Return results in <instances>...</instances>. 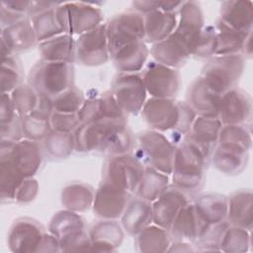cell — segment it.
<instances>
[{"instance_id": "50", "label": "cell", "mask_w": 253, "mask_h": 253, "mask_svg": "<svg viewBox=\"0 0 253 253\" xmlns=\"http://www.w3.org/2000/svg\"><path fill=\"white\" fill-rule=\"evenodd\" d=\"M1 126V140H7L11 142H16L24 138L22 120L17 118L11 123L0 125Z\"/></svg>"}, {"instance_id": "3", "label": "cell", "mask_w": 253, "mask_h": 253, "mask_svg": "<svg viewBox=\"0 0 253 253\" xmlns=\"http://www.w3.org/2000/svg\"><path fill=\"white\" fill-rule=\"evenodd\" d=\"M135 157L144 165L166 175L173 169L176 145L162 132L146 129L135 136Z\"/></svg>"}, {"instance_id": "48", "label": "cell", "mask_w": 253, "mask_h": 253, "mask_svg": "<svg viewBox=\"0 0 253 253\" xmlns=\"http://www.w3.org/2000/svg\"><path fill=\"white\" fill-rule=\"evenodd\" d=\"M80 124L94 122L101 118L100 115V102L99 98H91L85 100L82 107L77 113Z\"/></svg>"}, {"instance_id": "5", "label": "cell", "mask_w": 253, "mask_h": 253, "mask_svg": "<svg viewBox=\"0 0 253 253\" xmlns=\"http://www.w3.org/2000/svg\"><path fill=\"white\" fill-rule=\"evenodd\" d=\"M51 233L58 240L61 251L91 250L89 230L84 218L78 212L68 210L56 212L48 226Z\"/></svg>"}, {"instance_id": "16", "label": "cell", "mask_w": 253, "mask_h": 253, "mask_svg": "<svg viewBox=\"0 0 253 253\" xmlns=\"http://www.w3.org/2000/svg\"><path fill=\"white\" fill-rule=\"evenodd\" d=\"M131 195L127 192L101 181L93 202L94 213L102 219H118L122 217Z\"/></svg>"}, {"instance_id": "27", "label": "cell", "mask_w": 253, "mask_h": 253, "mask_svg": "<svg viewBox=\"0 0 253 253\" xmlns=\"http://www.w3.org/2000/svg\"><path fill=\"white\" fill-rule=\"evenodd\" d=\"M145 43H156L169 37L175 30L178 18L176 13L155 10L143 15Z\"/></svg>"}, {"instance_id": "33", "label": "cell", "mask_w": 253, "mask_h": 253, "mask_svg": "<svg viewBox=\"0 0 253 253\" xmlns=\"http://www.w3.org/2000/svg\"><path fill=\"white\" fill-rule=\"evenodd\" d=\"M135 236V245L139 252H165L171 244L168 230L156 224H149Z\"/></svg>"}, {"instance_id": "52", "label": "cell", "mask_w": 253, "mask_h": 253, "mask_svg": "<svg viewBox=\"0 0 253 253\" xmlns=\"http://www.w3.org/2000/svg\"><path fill=\"white\" fill-rule=\"evenodd\" d=\"M31 1L23 0H8L1 1V7L5 8L15 14L21 15L23 17H29Z\"/></svg>"}, {"instance_id": "9", "label": "cell", "mask_w": 253, "mask_h": 253, "mask_svg": "<svg viewBox=\"0 0 253 253\" xmlns=\"http://www.w3.org/2000/svg\"><path fill=\"white\" fill-rule=\"evenodd\" d=\"M106 32L111 57L125 45L144 41L143 15L134 10L116 15L106 24Z\"/></svg>"}, {"instance_id": "30", "label": "cell", "mask_w": 253, "mask_h": 253, "mask_svg": "<svg viewBox=\"0 0 253 253\" xmlns=\"http://www.w3.org/2000/svg\"><path fill=\"white\" fill-rule=\"evenodd\" d=\"M192 202L198 214L208 225L226 220L228 200L225 196L207 193L197 196Z\"/></svg>"}, {"instance_id": "28", "label": "cell", "mask_w": 253, "mask_h": 253, "mask_svg": "<svg viewBox=\"0 0 253 253\" xmlns=\"http://www.w3.org/2000/svg\"><path fill=\"white\" fill-rule=\"evenodd\" d=\"M252 192L239 190L234 192L228 200L226 220L232 226L252 229Z\"/></svg>"}, {"instance_id": "43", "label": "cell", "mask_w": 253, "mask_h": 253, "mask_svg": "<svg viewBox=\"0 0 253 253\" xmlns=\"http://www.w3.org/2000/svg\"><path fill=\"white\" fill-rule=\"evenodd\" d=\"M51 100L53 112L65 114H77L85 102L83 92L74 85Z\"/></svg>"}, {"instance_id": "17", "label": "cell", "mask_w": 253, "mask_h": 253, "mask_svg": "<svg viewBox=\"0 0 253 253\" xmlns=\"http://www.w3.org/2000/svg\"><path fill=\"white\" fill-rule=\"evenodd\" d=\"M141 115L150 129L172 131L179 119V103L174 99L150 98L146 100Z\"/></svg>"}, {"instance_id": "24", "label": "cell", "mask_w": 253, "mask_h": 253, "mask_svg": "<svg viewBox=\"0 0 253 253\" xmlns=\"http://www.w3.org/2000/svg\"><path fill=\"white\" fill-rule=\"evenodd\" d=\"M220 97V94L199 76L189 86L186 103L197 116H217Z\"/></svg>"}, {"instance_id": "25", "label": "cell", "mask_w": 253, "mask_h": 253, "mask_svg": "<svg viewBox=\"0 0 253 253\" xmlns=\"http://www.w3.org/2000/svg\"><path fill=\"white\" fill-rule=\"evenodd\" d=\"M92 251H115L123 242L124 230L116 219H103L89 230Z\"/></svg>"}, {"instance_id": "37", "label": "cell", "mask_w": 253, "mask_h": 253, "mask_svg": "<svg viewBox=\"0 0 253 253\" xmlns=\"http://www.w3.org/2000/svg\"><path fill=\"white\" fill-rule=\"evenodd\" d=\"M43 153L52 159H63L75 150L73 132H59L51 130L42 139Z\"/></svg>"}, {"instance_id": "45", "label": "cell", "mask_w": 253, "mask_h": 253, "mask_svg": "<svg viewBox=\"0 0 253 253\" xmlns=\"http://www.w3.org/2000/svg\"><path fill=\"white\" fill-rule=\"evenodd\" d=\"M216 30L213 26H204L199 39L194 46L192 55L197 58H211L214 55Z\"/></svg>"}, {"instance_id": "44", "label": "cell", "mask_w": 253, "mask_h": 253, "mask_svg": "<svg viewBox=\"0 0 253 253\" xmlns=\"http://www.w3.org/2000/svg\"><path fill=\"white\" fill-rule=\"evenodd\" d=\"M250 230L230 225L222 239L220 251L230 253L246 252L251 245Z\"/></svg>"}, {"instance_id": "54", "label": "cell", "mask_w": 253, "mask_h": 253, "mask_svg": "<svg viewBox=\"0 0 253 253\" xmlns=\"http://www.w3.org/2000/svg\"><path fill=\"white\" fill-rule=\"evenodd\" d=\"M59 4L60 2H54V1H31L29 17L32 18L42 12L56 8Z\"/></svg>"}, {"instance_id": "14", "label": "cell", "mask_w": 253, "mask_h": 253, "mask_svg": "<svg viewBox=\"0 0 253 253\" xmlns=\"http://www.w3.org/2000/svg\"><path fill=\"white\" fill-rule=\"evenodd\" d=\"M110 58L106 24L79 36L76 40L75 60L85 66H98Z\"/></svg>"}, {"instance_id": "42", "label": "cell", "mask_w": 253, "mask_h": 253, "mask_svg": "<svg viewBox=\"0 0 253 253\" xmlns=\"http://www.w3.org/2000/svg\"><path fill=\"white\" fill-rule=\"evenodd\" d=\"M229 226L227 220L209 225L194 242V246L201 251H220L222 239Z\"/></svg>"}, {"instance_id": "41", "label": "cell", "mask_w": 253, "mask_h": 253, "mask_svg": "<svg viewBox=\"0 0 253 253\" xmlns=\"http://www.w3.org/2000/svg\"><path fill=\"white\" fill-rule=\"evenodd\" d=\"M17 114L23 118L34 112L40 102V94L28 83L21 84L10 93Z\"/></svg>"}, {"instance_id": "47", "label": "cell", "mask_w": 253, "mask_h": 253, "mask_svg": "<svg viewBox=\"0 0 253 253\" xmlns=\"http://www.w3.org/2000/svg\"><path fill=\"white\" fill-rule=\"evenodd\" d=\"M99 102L101 118H126V114L121 108L111 90L104 92L99 97Z\"/></svg>"}, {"instance_id": "32", "label": "cell", "mask_w": 253, "mask_h": 253, "mask_svg": "<svg viewBox=\"0 0 253 253\" xmlns=\"http://www.w3.org/2000/svg\"><path fill=\"white\" fill-rule=\"evenodd\" d=\"M94 198V189L82 182L68 184L61 192V204L66 210L75 212H83L92 208Z\"/></svg>"}, {"instance_id": "7", "label": "cell", "mask_w": 253, "mask_h": 253, "mask_svg": "<svg viewBox=\"0 0 253 253\" xmlns=\"http://www.w3.org/2000/svg\"><path fill=\"white\" fill-rule=\"evenodd\" d=\"M55 13L64 33L71 36H81L103 22V13L94 3L60 2Z\"/></svg>"}, {"instance_id": "12", "label": "cell", "mask_w": 253, "mask_h": 253, "mask_svg": "<svg viewBox=\"0 0 253 253\" xmlns=\"http://www.w3.org/2000/svg\"><path fill=\"white\" fill-rule=\"evenodd\" d=\"M0 155L7 156L24 178H31L42 165L43 150L36 140L27 138L16 142L1 140Z\"/></svg>"}, {"instance_id": "4", "label": "cell", "mask_w": 253, "mask_h": 253, "mask_svg": "<svg viewBox=\"0 0 253 253\" xmlns=\"http://www.w3.org/2000/svg\"><path fill=\"white\" fill-rule=\"evenodd\" d=\"M74 66L71 62L41 60L31 69L28 84L40 95L53 99L73 86Z\"/></svg>"}, {"instance_id": "51", "label": "cell", "mask_w": 253, "mask_h": 253, "mask_svg": "<svg viewBox=\"0 0 253 253\" xmlns=\"http://www.w3.org/2000/svg\"><path fill=\"white\" fill-rule=\"evenodd\" d=\"M14 105L12 103L9 93H2L1 107H0V125L8 124L19 118ZM21 118V117H20Z\"/></svg>"}, {"instance_id": "22", "label": "cell", "mask_w": 253, "mask_h": 253, "mask_svg": "<svg viewBox=\"0 0 253 253\" xmlns=\"http://www.w3.org/2000/svg\"><path fill=\"white\" fill-rule=\"evenodd\" d=\"M253 6L250 1H224L220 5L216 29L241 33L252 32Z\"/></svg>"}, {"instance_id": "34", "label": "cell", "mask_w": 253, "mask_h": 253, "mask_svg": "<svg viewBox=\"0 0 253 253\" xmlns=\"http://www.w3.org/2000/svg\"><path fill=\"white\" fill-rule=\"evenodd\" d=\"M168 187V175L145 166L135 196L142 200L153 203Z\"/></svg>"}, {"instance_id": "38", "label": "cell", "mask_w": 253, "mask_h": 253, "mask_svg": "<svg viewBox=\"0 0 253 253\" xmlns=\"http://www.w3.org/2000/svg\"><path fill=\"white\" fill-rule=\"evenodd\" d=\"M50 116L41 110H35L31 114L21 118L24 138L31 140H42L52 129Z\"/></svg>"}, {"instance_id": "1", "label": "cell", "mask_w": 253, "mask_h": 253, "mask_svg": "<svg viewBox=\"0 0 253 253\" xmlns=\"http://www.w3.org/2000/svg\"><path fill=\"white\" fill-rule=\"evenodd\" d=\"M173 33L165 40L153 43L150 48L155 61L177 69L192 55L194 46L204 28V14L196 1H184Z\"/></svg>"}, {"instance_id": "11", "label": "cell", "mask_w": 253, "mask_h": 253, "mask_svg": "<svg viewBox=\"0 0 253 253\" xmlns=\"http://www.w3.org/2000/svg\"><path fill=\"white\" fill-rule=\"evenodd\" d=\"M111 92L126 115H137L146 102L147 92L138 73H118L112 82Z\"/></svg>"}, {"instance_id": "35", "label": "cell", "mask_w": 253, "mask_h": 253, "mask_svg": "<svg viewBox=\"0 0 253 253\" xmlns=\"http://www.w3.org/2000/svg\"><path fill=\"white\" fill-rule=\"evenodd\" d=\"M24 179L26 178L17 170L9 158L0 155V191L2 203L15 201L17 192Z\"/></svg>"}, {"instance_id": "10", "label": "cell", "mask_w": 253, "mask_h": 253, "mask_svg": "<svg viewBox=\"0 0 253 253\" xmlns=\"http://www.w3.org/2000/svg\"><path fill=\"white\" fill-rule=\"evenodd\" d=\"M251 145L247 140L220 136L210 161L223 174L238 175L246 168Z\"/></svg>"}, {"instance_id": "31", "label": "cell", "mask_w": 253, "mask_h": 253, "mask_svg": "<svg viewBox=\"0 0 253 253\" xmlns=\"http://www.w3.org/2000/svg\"><path fill=\"white\" fill-rule=\"evenodd\" d=\"M149 49L144 41L131 42L111 56L116 68L124 73H136L145 66Z\"/></svg>"}, {"instance_id": "40", "label": "cell", "mask_w": 253, "mask_h": 253, "mask_svg": "<svg viewBox=\"0 0 253 253\" xmlns=\"http://www.w3.org/2000/svg\"><path fill=\"white\" fill-rule=\"evenodd\" d=\"M24 77L23 67L20 58L16 54L2 58L1 66V88L2 93H11L20 86Z\"/></svg>"}, {"instance_id": "36", "label": "cell", "mask_w": 253, "mask_h": 253, "mask_svg": "<svg viewBox=\"0 0 253 253\" xmlns=\"http://www.w3.org/2000/svg\"><path fill=\"white\" fill-rule=\"evenodd\" d=\"M215 28V27H214ZM214 55H234L244 53L248 37L252 34L241 33L225 29H216Z\"/></svg>"}, {"instance_id": "6", "label": "cell", "mask_w": 253, "mask_h": 253, "mask_svg": "<svg viewBox=\"0 0 253 253\" xmlns=\"http://www.w3.org/2000/svg\"><path fill=\"white\" fill-rule=\"evenodd\" d=\"M242 54L213 55L204 65L201 77L218 94L236 88L245 67Z\"/></svg>"}, {"instance_id": "39", "label": "cell", "mask_w": 253, "mask_h": 253, "mask_svg": "<svg viewBox=\"0 0 253 253\" xmlns=\"http://www.w3.org/2000/svg\"><path fill=\"white\" fill-rule=\"evenodd\" d=\"M31 20L39 42L65 34L57 20L55 8L38 14L32 17Z\"/></svg>"}, {"instance_id": "15", "label": "cell", "mask_w": 253, "mask_h": 253, "mask_svg": "<svg viewBox=\"0 0 253 253\" xmlns=\"http://www.w3.org/2000/svg\"><path fill=\"white\" fill-rule=\"evenodd\" d=\"M217 117L224 125H250L252 99L244 90L236 87L220 97Z\"/></svg>"}, {"instance_id": "18", "label": "cell", "mask_w": 253, "mask_h": 253, "mask_svg": "<svg viewBox=\"0 0 253 253\" xmlns=\"http://www.w3.org/2000/svg\"><path fill=\"white\" fill-rule=\"evenodd\" d=\"M45 234L43 226L31 217L16 219L8 233V245L12 252H37Z\"/></svg>"}, {"instance_id": "8", "label": "cell", "mask_w": 253, "mask_h": 253, "mask_svg": "<svg viewBox=\"0 0 253 253\" xmlns=\"http://www.w3.org/2000/svg\"><path fill=\"white\" fill-rule=\"evenodd\" d=\"M144 165L130 153L108 157L102 170V181L108 182L131 196L136 193Z\"/></svg>"}, {"instance_id": "21", "label": "cell", "mask_w": 253, "mask_h": 253, "mask_svg": "<svg viewBox=\"0 0 253 253\" xmlns=\"http://www.w3.org/2000/svg\"><path fill=\"white\" fill-rule=\"evenodd\" d=\"M37 42V37L30 17L1 29L2 58L28 50L33 47Z\"/></svg>"}, {"instance_id": "13", "label": "cell", "mask_w": 253, "mask_h": 253, "mask_svg": "<svg viewBox=\"0 0 253 253\" xmlns=\"http://www.w3.org/2000/svg\"><path fill=\"white\" fill-rule=\"evenodd\" d=\"M142 80L151 98L174 99L181 86V76L177 69L157 61L148 62L142 71Z\"/></svg>"}, {"instance_id": "20", "label": "cell", "mask_w": 253, "mask_h": 253, "mask_svg": "<svg viewBox=\"0 0 253 253\" xmlns=\"http://www.w3.org/2000/svg\"><path fill=\"white\" fill-rule=\"evenodd\" d=\"M191 201L190 195L173 185H169L152 203L154 224L168 230L180 210Z\"/></svg>"}, {"instance_id": "49", "label": "cell", "mask_w": 253, "mask_h": 253, "mask_svg": "<svg viewBox=\"0 0 253 253\" xmlns=\"http://www.w3.org/2000/svg\"><path fill=\"white\" fill-rule=\"evenodd\" d=\"M38 191H39L38 181L33 177L26 178L22 182L17 192L15 201L19 204H28L35 200V198L38 195Z\"/></svg>"}, {"instance_id": "19", "label": "cell", "mask_w": 253, "mask_h": 253, "mask_svg": "<svg viewBox=\"0 0 253 253\" xmlns=\"http://www.w3.org/2000/svg\"><path fill=\"white\" fill-rule=\"evenodd\" d=\"M222 126L217 116H197L186 139L210 161L217 144Z\"/></svg>"}, {"instance_id": "46", "label": "cell", "mask_w": 253, "mask_h": 253, "mask_svg": "<svg viewBox=\"0 0 253 253\" xmlns=\"http://www.w3.org/2000/svg\"><path fill=\"white\" fill-rule=\"evenodd\" d=\"M80 121L77 114H65L52 112L50 116L51 129L59 132H74L79 126Z\"/></svg>"}, {"instance_id": "23", "label": "cell", "mask_w": 253, "mask_h": 253, "mask_svg": "<svg viewBox=\"0 0 253 253\" xmlns=\"http://www.w3.org/2000/svg\"><path fill=\"white\" fill-rule=\"evenodd\" d=\"M208 226L198 214L191 201L180 210L168 232L171 241L194 243Z\"/></svg>"}, {"instance_id": "2", "label": "cell", "mask_w": 253, "mask_h": 253, "mask_svg": "<svg viewBox=\"0 0 253 253\" xmlns=\"http://www.w3.org/2000/svg\"><path fill=\"white\" fill-rule=\"evenodd\" d=\"M209 160L186 138L176 145L172 185L188 195L197 194L206 181V170Z\"/></svg>"}, {"instance_id": "26", "label": "cell", "mask_w": 253, "mask_h": 253, "mask_svg": "<svg viewBox=\"0 0 253 253\" xmlns=\"http://www.w3.org/2000/svg\"><path fill=\"white\" fill-rule=\"evenodd\" d=\"M121 218L123 229L130 235H136L153 222L152 203L135 196L127 203Z\"/></svg>"}, {"instance_id": "53", "label": "cell", "mask_w": 253, "mask_h": 253, "mask_svg": "<svg viewBox=\"0 0 253 253\" xmlns=\"http://www.w3.org/2000/svg\"><path fill=\"white\" fill-rule=\"evenodd\" d=\"M61 251L58 240L51 233H45L42 242L39 245L37 252H59Z\"/></svg>"}, {"instance_id": "29", "label": "cell", "mask_w": 253, "mask_h": 253, "mask_svg": "<svg viewBox=\"0 0 253 253\" xmlns=\"http://www.w3.org/2000/svg\"><path fill=\"white\" fill-rule=\"evenodd\" d=\"M76 41L71 35L62 34L39 43L42 60L53 62L75 61Z\"/></svg>"}]
</instances>
